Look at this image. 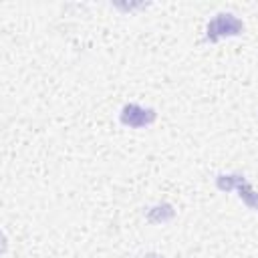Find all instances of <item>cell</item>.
Instances as JSON below:
<instances>
[{
    "instance_id": "7a4b0ae2",
    "label": "cell",
    "mask_w": 258,
    "mask_h": 258,
    "mask_svg": "<svg viewBox=\"0 0 258 258\" xmlns=\"http://www.w3.org/2000/svg\"><path fill=\"white\" fill-rule=\"evenodd\" d=\"M244 28L242 20H238L234 14H218L210 24H208V40L216 42L222 36H234L240 34Z\"/></svg>"
},
{
    "instance_id": "3957f363",
    "label": "cell",
    "mask_w": 258,
    "mask_h": 258,
    "mask_svg": "<svg viewBox=\"0 0 258 258\" xmlns=\"http://www.w3.org/2000/svg\"><path fill=\"white\" fill-rule=\"evenodd\" d=\"M155 121V111L153 109H143L139 105H125L123 111H121V123L127 125V127H145L149 123Z\"/></svg>"
},
{
    "instance_id": "277c9868",
    "label": "cell",
    "mask_w": 258,
    "mask_h": 258,
    "mask_svg": "<svg viewBox=\"0 0 258 258\" xmlns=\"http://www.w3.org/2000/svg\"><path fill=\"white\" fill-rule=\"evenodd\" d=\"M145 258H163V256H157V254H147Z\"/></svg>"
},
{
    "instance_id": "6da1fadb",
    "label": "cell",
    "mask_w": 258,
    "mask_h": 258,
    "mask_svg": "<svg viewBox=\"0 0 258 258\" xmlns=\"http://www.w3.org/2000/svg\"><path fill=\"white\" fill-rule=\"evenodd\" d=\"M216 185H218L222 191L236 189V191H238V196L244 200V204H246L248 208L258 210V194L250 187V183H248L242 175H218Z\"/></svg>"
}]
</instances>
